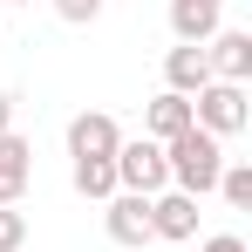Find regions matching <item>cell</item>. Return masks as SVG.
<instances>
[{"label":"cell","mask_w":252,"mask_h":252,"mask_svg":"<svg viewBox=\"0 0 252 252\" xmlns=\"http://www.w3.org/2000/svg\"><path fill=\"white\" fill-rule=\"evenodd\" d=\"M164 170H170V191H184V198H205V191H218L225 143H218V136H205V129L191 123L184 136H170V143H164Z\"/></svg>","instance_id":"1"},{"label":"cell","mask_w":252,"mask_h":252,"mask_svg":"<svg viewBox=\"0 0 252 252\" xmlns=\"http://www.w3.org/2000/svg\"><path fill=\"white\" fill-rule=\"evenodd\" d=\"M116 191H136V198L170 191L164 143H150V136H123V143H116Z\"/></svg>","instance_id":"2"},{"label":"cell","mask_w":252,"mask_h":252,"mask_svg":"<svg viewBox=\"0 0 252 252\" xmlns=\"http://www.w3.org/2000/svg\"><path fill=\"white\" fill-rule=\"evenodd\" d=\"M191 123L205 129V136H239V129L252 123V109H246V89L239 82H205L198 95H191Z\"/></svg>","instance_id":"3"},{"label":"cell","mask_w":252,"mask_h":252,"mask_svg":"<svg viewBox=\"0 0 252 252\" xmlns=\"http://www.w3.org/2000/svg\"><path fill=\"white\" fill-rule=\"evenodd\" d=\"M205 62H211V82H252V34L246 28H218L205 41Z\"/></svg>","instance_id":"4"},{"label":"cell","mask_w":252,"mask_h":252,"mask_svg":"<svg viewBox=\"0 0 252 252\" xmlns=\"http://www.w3.org/2000/svg\"><path fill=\"white\" fill-rule=\"evenodd\" d=\"M150 239L191 246V239H198V198H184V191H157V198H150Z\"/></svg>","instance_id":"5"},{"label":"cell","mask_w":252,"mask_h":252,"mask_svg":"<svg viewBox=\"0 0 252 252\" xmlns=\"http://www.w3.org/2000/svg\"><path fill=\"white\" fill-rule=\"evenodd\" d=\"M116 143H123V123H116L109 109L68 116V157H116Z\"/></svg>","instance_id":"6"},{"label":"cell","mask_w":252,"mask_h":252,"mask_svg":"<svg viewBox=\"0 0 252 252\" xmlns=\"http://www.w3.org/2000/svg\"><path fill=\"white\" fill-rule=\"evenodd\" d=\"M102 232L116 239V246H150V198H136V191H116L109 205H102Z\"/></svg>","instance_id":"7"},{"label":"cell","mask_w":252,"mask_h":252,"mask_svg":"<svg viewBox=\"0 0 252 252\" xmlns=\"http://www.w3.org/2000/svg\"><path fill=\"white\" fill-rule=\"evenodd\" d=\"M28 177H34V143L21 129L0 136V205H21L28 198Z\"/></svg>","instance_id":"8"},{"label":"cell","mask_w":252,"mask_h":252,"mask_svg":"<svg viewBox=\"0 0 252 252\" xmlns=\"http://www.w3.org/2000/svg\"><path fill=\"white\" fill-rule=\"evenodd\" d=\"M218 28H225V0H170V34L177 41L205 48Z\"/></svg>","instance_id":"9"},{"label":"cell","mask_w":252,"mask_h":252,"mask_svg":"<svg viewBox=\"0 0 252 252\" xmlns=\"http://www.w3.org/2000/svg\"><path fill=\"white\" fill-rule=\"evenodd\" d=\"M205 82H211V62H205V48L177 41V48L164 55V89H170V95H198Z\"/></svg>","instance_id":"10"},{"label":"cell","mask_w":252,"mask_h":252,"mask_svg":"<svg viewBox=\"0 0 252 252\" xmlns=\"http://www.w3.org/2000/svg\"><path fill=\"white\" fill-rule=\"evenodd\" d=\"M184 129H191V95H157V102H150V109H143V136H150V143H170V136H184Z\"/></svg>","instance_id":"11"},{"label":"cell","mask_w":252,"mask_h":252,"mask_svg":"<svg viewBox=\"0 0 252 252\" xmlns=\"http://www.w3.org/2000/svg\"><path fill=\"white\" fill-rule=\"evenodd\" d=\"M68 184H75L82 198H95V205H109V198H116V157H75V164H68Z\"/></svg>","instance_id":"12"},{"label":"cell","mask_w":252,"mask_h":252,"mask_svg":"<svg viewBox=\"0 0 252 252\" xmlns=\"http://www.w3.org/2000/svg\"><path fill=\"white\" fill-rule=\"evenodd\" d=\"M218 198H225L232 211H252V164L225 157V170H218Z\"/></svg>","instance_id":"13"},{"label":"cell","mask_w":252,"mask_h":252,"mask_svg":"<svg viewBox=\"0 0 252 252\" xmlns=\"http://www.w3.org/2000/svg\"><path fill=\"white\" fill-rule=\"evenodd\" d=\"M21 246H28V218L14 205H0V252H21Z\"/></svg>","instance_id":"14"},{"label":"cell","mask_w":252,"mask_h":252,"mask_svg":"<svg viewBox=\"0 0 252 252\" xmlns=\"http://www.w3.org/2000/svg\"><path fill=\"white\" fill-rule=\"evenodd\" d=\"M55 14H62L68 28H89V21L102 14V0H55Z\"/></svg>","instance_id":"15"},{"label":"cell","mask_w":252,"mask_h":252,"mask_svg":"<svg viewBox=\"0 0 252 252\" xmlns=\"http://www.w3.org/2000/svg\"><path fill=\"white\" fill-rule=\"evenodd\" d=\"M198 252H246V239L239 232H211V239H198Z\"/></svg>","instance_id":"16"},{"label":"cell","mask_w":252,"mask_h":252,"mask_svg":"<svg viewBox=\"0 0 252 252\" xmlns=\"http://www.w3.org/2000/svg\"><path fill=\"white\" fill-rule=\"evenodd\" d=\"M7 129H14V95L0 89V136H7Z\"/></svg>","instance_id":"17"},{"label":"cell","mask_w":252,"mask_h":252,"mask_svg":"<svg viewBox=\"0 0 252 252\" xmlns=\"http://www.w3.org/2000/svg\"><path fill=\"white\" fill-rule=\"evenodd\" d=\"M0 7H21V0H0Z\"/></svg>","instance_id":"18"},{"label":"cell","mask_w":252,"mask_h":252,"mask_svg":"<svg viewBox=\"0 0 252 252\" xmlns=\"http://www.w3.org/2000/svg\"><path fill=\"white\" fill-rule=\"evenodd\" d=\"M0 14H7V7H0Z\"/></svg>","instance_id":"19"}]
</instances>
